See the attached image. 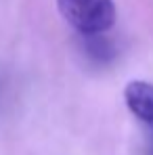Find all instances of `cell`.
I'll return each mask as SVG.
<instances>
[{"instance_id": "6da1fadb", "label": "cell", "mask_w": 153, "mask_h": 155, "mask_svg": "<svg viewBox=\"0 0 153 155\" xmlns=\"http://www.w3.org/2000/svg\"><path fill=\"white\" fill-rule=\"evenodd\" d=\"M61 17L84 36H101L115 21L113 0H57Z\"/></svg>"}, {"instance_id": "7a4b0ae2", "label": "cell", "mask_w": 153, "mask_h": 155, "mask_svg": "<svg viewBox=\"0 0 153 155\" xmlns=\"http://www.w3.org/2000/svg\"><path fill=\"white\" fill-rule=\"evenodd\" d=\"M128 111L153 130V84L145 80H130L124 88Z\"/></svg>"}]
</instances>
